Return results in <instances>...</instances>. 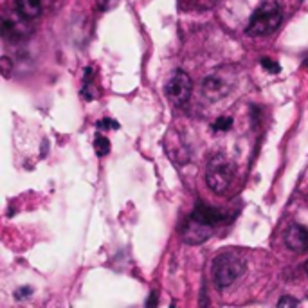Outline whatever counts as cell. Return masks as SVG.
Returning a JSON list of instances; mask_svg holds the SVG:
<instances>
[{
	"label": "cell",
	"mask_w": 308,
	"mask_h": 308,
	"mask_svg": "<svg viewBox=\"0 0 308 308\" xmlns=\"http://www.w3.org/2000/svg\"><path fill=\"white\" fill-rule=\"evenodd\" d=\"M234 175H236L234 162L229 161L227 157L214 155L207 162V168H205V182H207L209 190L214 191V193H220V195L225 193L231 188Z\"/></svg>",
	"instance_id": "cell-1"
},
{
	"label": "cell",
	"mask_w": 308,
	"mask_h": 308,
	"mask_svg": "<svg viewBox=\"0 0 308 308\" xmlns=\"http://www.w3.org/2000/svg\"><path fill=\"white\" fill-rule=\"evenodd\" d=\"M281 18H283V14H281L280 5L276 4V2H263L252 13L251 20H249V25H247V34H251V36H263V34L272 33V31H276V29L280 27Z\"/></svg>",
	"instance_id": "cell-2"
},
{
	"label": "cell",
	"mask_w": 308,
	"mask_h": 308,
	"mask_svg": "<svg viewBox=\"0 0 308 308\" xmlns=\"http://www.w3.org/2000/svg\"><path fill=\"white\" fill-rule=\"evenodd\" d=\"M245 272V261L234 252H223L213 261V281L216 287L225 289Z\"/></svg>",
	"instance_id": "cell-3"
},
{
	"label": "cell",
	"mask_w": 308,
	"mask_h": 308,
	"mask_svg": "<svg viewBox=\"0 0 308 308\" xmlns=\"http://www.w3.org/2000/svg\"><path fill=\"white\" fill-rule=\"evenodd\" d=\"M191 89H193L191 78L184 71H177L166 83V96L173 104L182 106L186 101L190 100Z\"/></svg>",
	"instance_id": "cell-4"
},
{
	"label": "cell",
	"mask_w": 308,
	"mask_h": 308,
	"mask_svg": "<svg viewBox=\"0 0 308 308\" xmlns=\"http://www.w3.org/2000/svg\"><path fill=\"white\" fill-rule=\"evenodd\" d=\"M213 234V225H207V223H202L199 220H195L193 216L186 220L184 227H182V236H184V242L191 243V245H199V243L209 240Z\"/></svg>",
	"instance_id": "cell-5"
},
{
	"label": "cell",
	"mask_w": 308,
	"mask_h": 308,
	"mask_svg": "<svg viewBox=\"0 0 308 308\" xmlns=\"http://www.w3.org/2000/svg\"><path fill=\"white\" fill-rule=\"evenodd\" d=\"M285 243L290 251L294 252H303L308 249V227L307 225H299V223H292L285 234Z\"/></svg>",
	"instance_id": "cell-6"
},
{
	"label": "cell",
	"mask_w": 308,
	"mask_h": 308,
	"mask_svg": "<svg viewBox=\"0 0 308 308\" xmlns=\"http://www.w3.org/2000/svg\"><path fill=\"white\" fill-rule=\"evenodd\" d=\"M229 89H231V83L227 80H223L222 76H218V74L205 78L204 81V96L211 101H216L223 96H227Z\"/></svg>",
	"instance_id": "cell-7"
},
{
	"label": "cell",
	"mask_w": 308,
	"mask_h": 308,
	"mask_svg": "<svg viewBox=\"0 0 308 308\" xmlns=\"http://www.w3.org/2000/svg\"><path fill=\"white\" fill-rule=\"evenodd\" d=\"M191 216H193L195 220L202 222V223H207V225H216V223L223 222V218H225L220 211H216V209H213V207H209V205H205V204L197 205L195 211L191 213Z\"/></svg>",
	"instance_id": "cell-8"
},
{
	"label": "cell",
	"mask_w": 308,
	"mask_h": 308,
	"mask_svg": "<svg viewBox=\"0 0 308 308\" xmlns=\"http://www.w3.org/2000/svg\"><path fill=\"white\" fill-rule=\"evenodd\" d=\"M14 9L25 20L36 18L42 13V0H14Z\"/></svg>",
	"instance_id": "cell-9"
},
{
	"label": "cell",
	"mask_w": 308,
	"mask_h": 308,
	"mask_svg": "<svg viewBox=\"0 0 308 308\" xmlns=\"http://www.w3.org/2000/svg\"><path fill=\"white\" fill-rule=\"evenodd\" d=\"M18 27H16V24H14L13 20H7L5 18L4 22H2V36H4L5 40H11V42H14V40H18Z\"/></svg>",
	"instance_id": "cell-10"
},
{
	"label": "cell",
	"mask_w": 308,
	"mask_h": 308,
	"mask_svg": "<svg viewBox=\"0 0 308 308\" xmlns=\"http://www.w3.org/2000/svg\"><path fill=\"white\" fill-rule=\"evenodd\" d=\"M94 150L100 157H104L110 152V141L104 137V135H98V137L94 139Z\"/></svg>",
	"instance_id": "cell-11"
},
{
	"label": "cell",
	"mask_w": 308,
	"mask_h": 308,
	"mask_svg": "<svg viewBox=\"0 0 308 308\" xmlns=\"http://www.w3.org/2000/svg\"><path fill=\"white\" fill-rule=\"evenodd\" d=\"M232 126V117H218L213 123V130L216 132H227Z\"/></svg>",
	"instance_id": "cell-12"
},
{
	"label": "cell",
	"mask_w": 308,
	"mask_h": 308,
	"mask_svg": "<svg viewBox=\"0 0 308 308\" xmlns=\"http://www.w3.org/2000/svg\"><path fill=\"white\" fill-rule=\"evenodd\" d=\"M98 128L101 130H106V128H119V124L112 119H101L100 123H98Z\"/></svg>",
	"instance_id": "cell-13"
},
{
	"label": "cell",
	"mask_w": 308,
	"mask_h": 308,
	"mask_svg": "<svg viewBox=\"0 0 308 308\" xmlns=\"http://www.w3.org/2000/svg\"><path fill=\"white\" fill-rule=\"evenodd\" d=\"M299 305V301L298 299H294V298H281L280 301H278V307H298Z\"/></svg>",
	"instance_id": "cell-14"
},
{
	"label": "cell",
	"mask_w": 308,
	"mask_h": 308,
	"mask_svg": "<svg viewBox=\"0 0 308 308\" xmlns=\"http://www.w3.org/2000/svg\"><path fill=\"white\" fill-rule=\"evenodd\" d=\"M261 67L267 69L269 72H280V65H276V62H270V60H263V62H261Z\"/></svg>",
	"instance_id": "cell-15"
},
{
	"label": "cell",
	"mask_w": 308,
	"mask_h": 308,
	"mask_svg": "<svg viewBox=\"0 0 308 308\" xmlns=\"http://www.w3.org/2000/svg\"><path fill=\"white\" fill-rule=\"evenodd\" d=\"M0 65H2V71H4V76L7 78L9 76V72H11V60L9 58H2V60H0Z\"/></svg>",
	"instance_id": "cell-16"
},
{
	"label": "cell",
	"mask_w": 308,
	"mask_h": 308,
	"mask_svg": "<svg viewBox=\"0 0 308 308\" xmlns=\"http://www.w3.org/2000/svg\"><path fill=\"white\" fill-rule=\"evenodd\" d=\"M31 294H33V289H31V287H24V289L16 290V299H25Z\"/></svg>",
	"instance_id": "cell-17"
},
{
	"label": "cell",
	"mask_w": 308,
	"mask_h": 308,
	"mask_svg": "<svg viewBox=\"0 0 308 308\" xmlns=\"http://www.w3.org/2000/svg\"><path fill=\"white\" fill-rule=\"evenodd\" d=\"M305 270H307V274H308V260H307V263H305Z\"/></svg>",
	"instance_id": "cell-18"
}]
</instances>
